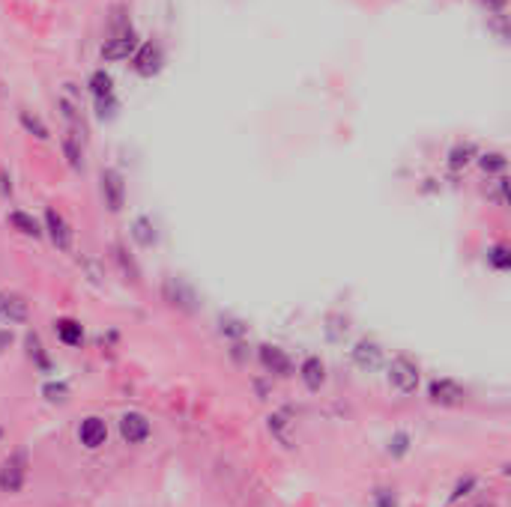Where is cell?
I'll return each instance as SVG.
<instances>
[{
    "mask_svg": "<svg viewBox=\"0 0 511 507\" xmlns=\"http://www.w3.org/2000/svg\"><path fill=\"white\" fill-rule=\"evenodd\" d=\"M150 430L153 427L147 421V415H141V412H126L123 418H120V436H123V442H129V445L147 442Z\"/></svg>",
    "mask_w": 511,
    "mask_h": 507,
    "instance_id": "obj_7",
    "label": "cell"
},
{
    "mask_svg": "<svg viewBox=\"0 0 511 507\" xmlns=\"http://www.w3.org/2000/svg\"><path fill=\"white\" fill-rule=\"evenodd\" d=\"M132 236H135V242L138 245H153L155 242V230H153V224H150V218H138L135 224H132Z\"/></svg>",
    "mask_w": 511,
    "mask_h": 507,
    "instance_id": "obj_21",
    "label": "cell"
},
{
    "mask_svg": "<svg viewBox=\"0 0 511 507\" xmlns=\"http://www.w3.org/2000/svg\"><path fill=\"white\" fill-rule=\"evenodd\" d=\"M299 376H302L308 391H320V388H323V382H326V367H323L320 358L311 355V358H305V362H302V367H299Z\"/></svg>",
    "mask_w": 511,
    "mask_h": 507,
    "instance_id": "obj_13",
    "label": "cell"
},
{
    "mask_svg": "<svg viewBox=\"0 0 511 507\" xmlns=\"http://www.w3.org/2000/svg\"><path fill=\"white\" fill-rule=\"evenodd\" d=\"M505 185H508V183H505V176H496V179H493V183H491V185H487V191H484V194H487V197H491V200L496 203V206H505V203H508V194H505Z\"/></svg>",
    "mask_w": 511,
    "mask_h": 507,
    "instance_id": "obj_24",
    "label": "cell"
},
{
    "mask_svg": "<svg viewBox=\"0 0 511 507\" xmlns=\"http://www.w3.org/2000/svg\"><path fill=\"white\" fill-rule=\"evenodd\" d=\"M54 331H57L60 343H66V346H81V341H84L81 322H75V320H69V317H63V320L54 322Z\"/></svg>",
    "mask_w": 511,
    "mask_h": 507,
    "instance_id": "obj_14",
    "label": "cell"
},
{
    "mask_svg": "<svg viewBox=\"0 0 511 507\" xmlns=\"http://www.w3.org/2000/svg\"><path fill=\"white\" fill-rule=\"evenodd\" d=\"M353 362H356L362 370H374L383 364V349L374 341H359L356 349H353Z\"/></svg>",
    "mask_w": 511,
    "mask_h": 507,
    "instance_id": "obj_12",
    "label": "cell"
},
{
    "mask_svg": "<svg viewBox=\"0 0 511 507\" xmlns=\"http://www.w3.org/2000/svg\"><path fill=\"white\" fill-rule=\"evenodd\" d=\"M487 260H491V266L499 269V272H508V269H511V254H508L505 245H496L493 251L487 254Z\"/></svg>",
    "mask_w": 511,
    "mask_h": 507,
    "instance_id": "obj_25",
    "label": "cell"
},
{
    "mask_svg": "<svg viewBox=\"0 0 511 507\" xmlns=\"http://www.w3.org/2000/svg\"><path fill=\"white\" fill-rule=\"evenodd\" d=\"M132 66H135L138 75L153 78L155 72L162 69V48H159L155 42H144V45H138V51L132 54Z\"/></svg>",
    "mask_w": 511,
    "mask_h": 507,
    "instance_id": "obj_8",
    "label": "cell"
},
{
    "mask_svg": "<svg viewBox=\"0 0 511 507\" xmlns=\"http://www.w3.org/2000/svg\"><path fill=\"white\" fill-rule=\"evenodd\" d=\"M482 3H484L487 9H493V13H503V9H505V3H508V0H482Z\"/></svg>",
    "mask_w": 511,
    "mask_h": 507,
    "instance_id": "obj_31",
    "label": "cell"
},
{
    "mask_svg": "<svg viewBox=\"0 0 511 507\" xmlns=\"http://www.w3.org/2000/svg\"><path fill=\"white\" fill-rule=\"evenodd\" d=\"M42 230L48 233V239L54 242V248H60V251H72V227L54 206L46 209V227H42Z\"/></svg>",
    "mask_w": 511,
    "mask_h": 507,
    "instance_id": "obj_4",
    "label": "cell"
},
{
    "mask_svg": "<svg viewBox=\"0 0 511 507\" xmlns=\"http://www.w3.org/2000/svg\"><path fill=\"white\" fill-rule=\"evenodd\" d=\"M407 448H410V436H407V433H398V436L392 438V448H388V450H392L395 457H404Z\"/></svg>",
    "mask_w": 511,
    "mask_h": 507,
    "instance_id": "obj_28",
    "label": "cell"
},
{
    "mask_svg": "<svg viewBox=\"0 0 511 507\" xmlns=\"http://www.w3.org/2000/svg\"><path fill=\"white\" fill-rule=\"evenodd\" d=\"M13 346V331H6V329H0V355L6 352V349Z\"/></svg>",
    "mask_w": 511,
    "mask_h": 507,
    "instance_id": "obj_30",
    "label": "cell"
},
{
    "mask_svg": "<svg viewBox=\"0 0 511 507\" xmlns=\"http://www.w3.org/2000/svg\"><path fill=\"white\" fill-rule=\"evenodd\" d=\"M27 483V450H15L13 457L0 466V492L15 495Z\"/></svg>",
    "mask_w": 511,
    "mask_h": 507,
    "instance_id": "obj_1",
    "label": "cell"
},
{
    "mask_svg": "<svg viewBox=\"0 0 511 507\" xmlns=\"http://www.w3.org/2000/svg\"><path fill=\"white\" fill-rule=\"evenodd\" d=\"M42 397L51 400V403H66L69 400V385H66V382H46V385H42Z\"/></svg>",
    "mask_w": 511,
    "mask_h": 507,
    "instance_id": "obj_22",
    "label": "cell"
},
{
    "mask_svg": "<svg viewBox=\"0 0 511 507\" xmlns=\"http://www.w3.org/2000/svg\"><path fill=\"white\" fill-rule=\"evenodd\" d=\"M479 167H482L487 176H493V173L503 176V171H505V155L503 152H484V155H479Z\"/></svg>",
    "mask_w": 511,
    "mask_h": 507,
    "instance_id": "obj_20",
    "label": "cell"
},
{
    "mask_svg": "<svg viewBox=\"0 0 511 507\" xmlns=\"http://www.w3.org/2000/svg\"><path fill=\"white\" fill-rule=\"evenodd\" d=\"M374 499H377V507H398L395 495L388 492V490H377V492H374Z\"/></svg>",
    "mask_w": 511,
    "mask_h": 507,
    "instance_id": "obj_29",
    "label": "cell"
},
{
    "mask_svg": "<svg viewBox=\"0 0 511 507\" xmlns=\"http://www.w3.org/2000/svg\"><path fill=\"white\" fill-rule=\"evenodd\" d=\"M9 227L13 230H18L21 236H30V239H39L42 236V224L33 218V215H27V212H9Z\"/></svg>",
    "mask_w": 511,
    "mask_h": 507,
    "instance_id": "obj_15",
    "label": "cell"
},
{
    "mask_svg": "<svg viewBox=\"0 0 511 507\" xmlns=\"http://www.w3.org/2000/svg\"><path fill=\"white\" fill-rule=\"evenodd\" d=\"M114 257H117V263L123 266V272H126V275H132V280H138V269H135V263L126 260V251H123L120 245H114Z\"/></svg>",
    "mask_w": 511,
    "mask_h": 507,
    "instance_id": "obj_27",
    "label": "cell"
},
{
    "mask_svg": "<svg viewBox=\"0 0 511 507\" xmlns=\"http://www.w3.org/2000/svg\"><path fill=\"white\" fill-rule=\"evenodd\" d=\"M0 438H4V430H0Z\"/></svg>",
    "mask_w": 511,
    "mask_h": 507,
    "instance_id": "obj_32",
    "label": "cell"
},
{
    "mask_svg": "<svg viewBox=\"0 0 511 507\" xmlns=\"http://www.w3.org/2000/svg\"><path fill=\"white\" fill-rule=\"evenodd\" d=\"M78 438H81V445H84L87 450L102 448L105 438H108V427H105V421L96 418V415H93V418H84L81 427H78Z\"/></svg>",
    "mask_w": 511,
    "mask_h": 507,
    "instance_id": "obj_10",
    "label": "cell"
},
{
    "mask_svg": "<svg viewBox=\"0 0 511 507\" xmlns=\"http://www.w3.org/2000/svg\"><path fill=\"white\" fill-rule=\"evenodd\" d=\"M428 397L437 406H461L466 400V391L454 379H434L428 385Z\"/></svg>",
    "mask_w": 511,
    "mask_h": 507,
    "instance_id": "obj_6",
    "label": "cell"
},
{
    "mask_svg": "<svg viewBox=\"0 0 511 507\" xmlns=\"http://www.w3.org/2000/svg\"><path fill=\"white\" fill-rule=\"evenodd\" d=\"M63 155H66V164L72 167V171H81L84 167V150H81V134H63Z\"/></svg>",
    "mask_w": 511,
    "mask_h": 507,
    "instance_id": "obj_16",
    "label": "cell"
},
{
    "mask_svg": "<svg viewBox=\"0 0 511 507\" xmlns=\"http://www.w3.org/2000/svg\"><path fill=\"white\" fill-rule=\"evenodd\" d=\"M135 51H138V36H135L132 30H126V33H120V36L108 39V42L102 45V60H108V63H114V60H129Z\"/></svg>",
    "mask_w": 511,
    "mask_h": 507,
    "instance_id": "obj_9",
    "label": "cell"
},
{
    "mask_svg": "<svg viewBox=\"0 0 511 507\" xmlns=\"http://www.w3.org/2000/svg\"><path fill=\"white\" fill-rule=\"evenodd\" d=\"M18 122H21V129H24L27 134H33L36 141H48V138H51L48 126H46V122H42L36 114H30V110H18Z\"/></svg>",
    "mask_w": 511,
    "mask_h": 507,
    "instance_id": "obj_17",
    "label": "cell"
},
{
    "mask_svg": "<svg viewBox=\"0 0 511 507\" xmlns=\"http://www.w3.org/2000/svg\"><path fill=\"white\" fill-rule=\"evenodd\" d=\"M99 188H102V197H105V206L111 212H123L126 206V183H123V173L108 167L99 176Z\"/></svg>",
    "mask_w": 511,
    "mask_h": 507,
    "instance_id": "obj_3",
    "label": "cell"
},
{
    "mask_svg": "<svg viewBox=\"0 0 511 507\" xmlns=\"http://www.w3.org/2000/svg\"><path fill=\"white\" fill-rule=\"evenodd\" d=\"M472 159H475V146L472 143H458L449 152V167H451V171H463V167L470 164Z\"/></svg>",
    "mask_w": 511,
    "mask_h": 507,
    "instance_id": "obj_19",
    "label": "cell"
},
{
    "mask_svg": "<svg viewBox=\"0 0 511 507\" xmlns=\"http://www.w3.org/2000/svg\"><path fill=\"white\" fill-rule=\"evenodd\" d=\"M90 93H93V99H111L114 96V78H111L105 69H96L93 75H90Z\"/></svg>",
    "mask_w": 511,
    "mask_h": 507,
    "instance_id": "obj_18",
    "label": "cell"
},
{
    "mask_svg": "<svg viewBox=\"0 0 511 507\" xmlns=\"http://www.w3.org/2000/svg\"><path fill=\"white\" fill-rule=\"evenodd\" d=\"M388 382H392L401 394H416V388H419V364L410 362L407 355L392 358V364H388Z\"/></svg>",
    "mask_w": 511,
    "mask_h": 507,
    "instance_id": "obj_2",
    "label": "cell"
},
{
    "mask_svg": "<svg viewBox=\"0 0 511 507\" xmlns=\"http://www.w3.org/2000/svg\"><path fill=\"white\" fill-rule=\"evenodd\" d=\"M260 364L275 376H290V370H293L290 358L279 346H260Z\"/></svg>",
    "mask_w": 511,
    "mask_h": 507,
    "instance_id": "obj_11",
    "label": "cell"
},
{
    "mask_svg": "<svg viewBox=\"0 0 511 507\" xmlns=\"http://www.w3.org/2000/svg\"><path fill=\"white\" fill-rule=\"evenodd\" d=\"M475 490V478H461L458 483H454V490H451V495H449V501H461L463 495H470Z\"/></svg>",
    "mask_w": 511,
    "mask_h": 507,
    "instance_id": "obj_26",
    "label": "cell"
},
{
    "mask_svg": "<svg viewBox=\"0 0 511 507\" xmlns=\"http://www.w3.org/2000/svg\"><path fill=\"white\" fill-rule=\"evenodd\" d=\"M27 355L36 362V367H42V370H48V355H46V349H42V343H39V334H27Z\"/></svg>",
    "mask_w": 511,
    "mask_h": 507,
    "instance_id": "obj_23",
    "label": "cell"
},
{
    "mask_svg": "<svg viewBox=\"0 0 511 507\" xmlns=\"http://www.w3.org/2000/svg\"><path fill=\"white\" fill-rule=\"evenodd\" d=\"M30 317V304L24 296L18 292H9V290H0V322H27Z\"/></svg>",
    "mask_w": 511,
    "mask_h": 507,
    "instance_id": "obj_5",
    "label": "cell"
}]
</instances>
